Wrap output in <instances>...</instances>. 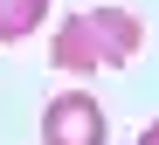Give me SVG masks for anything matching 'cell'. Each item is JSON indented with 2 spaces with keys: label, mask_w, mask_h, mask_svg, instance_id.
<instances>
[{
  "label": "cell",
  "mask_w": 159,
  "mask_h": 145,
  "mask_svg": "<svg viewBox=\"0 0 159 145\" xmlns=\"http://www.w3.org/2000/svg\"><path fill=\"white\" fill-rule=\"evenodd\" d=\"M139 145H159V118H152V125H145V131H139Z\"/></svg>",
  "instance_id": "277c9868"
},
{
  "label": "cell",
  "mask_w": 159,
  "mask_h": 145,
  "mask_svg": "<svg viewBox=\"0 0 159 145\" xmlns=\"http://www.w3.org/2000/svg\"><path fill=\"white\" fill-rule=\"evenodd\" d=\"M145 48V21L131 7H83L56 28V69L69 76H90V69H125L131 55Z\"/></svg>",
  "instance_id": "6da1fadb"
},
{
  "label": "cell",
  "mask_w": 159,
  "mask_h": 145,
  "mask_svg": "<svg viewBox=\"0 0 159 145\" xmlns=\"http://www.w3.org/2000/svg\"><path fill=\"white\" fill-rule=\"evenodd\" d=\"M48 21V0H0V42H28Z\"/></svg>",
  "instance_id": "3957f363"
},
{
  "label": "cell",
  "mask_w": 159,
  "mask_h": 145,
  "mask_svg": "<svg viewBox=\"0 0 159 145\" xmlns=\"http://www.w3.org/2000/svg\"><path fill=\"white\" fill-rule=\"evenodd\" d=\"M42 145H104V104L90 90H62L42 111Z\"/></svg>",
  "instance_id": "7a4b0ae2"
}]
</instances>
